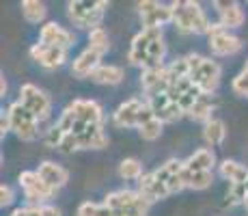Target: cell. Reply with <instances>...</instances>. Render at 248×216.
I'll list each match as a JSON object with an SVG mask.
<instances>
[{
    "mask_svg": "<svg viewBox=\"0 0 248 216\" xmlns=\"http://www.w3.org/2000/svg\"><path fill=\"white\" fill-rule=\"evenodd\" d=\"M231 86H233V91H235L237 95L248 98V74L242 71L240 76H235V78H233V83H231Z\"/></svg>",
    "mask_w": 248,
    "mask_h": 216,
    "instance_id": "obj_35",
    "label": "cell"
},
{
    "mask_svg": "<svg viewBox=\"0 0 248 216\" xmlns=\"http://www.w3.org/2000/svg\"><path fill=\"white\" fill-rule=\"evenodd\" d=\"M244 74H248V61H246V65H244Z\"/></svg>",
    "mask_w": 248,
    "mask_h": 216,
    "instance_id": "obj_41",
    "label": "cell"
},
{
    "mask_svg": "<svg viewBox=\"0 0 248 216\" xmlns=\"http://www.w3.org/2000/svg\"><path fill=\"white\" fill-rule=\"evenodd\" d=\"M190 78L201 89L203 95H212L214 91L218 89V84H220V65L212 59H203L201 67H199Z\"/></svg>",
    "mask_w": 248,
    "mask_h": 216,
    "instance_id": "obj_10",
    "label": "cell"
},
{
    "mask_svg": "<svg viewBox=\"0 0 248 216\" xmlns=\"http://www.w3.org/2000/svg\"><path fill=\"white\" fill-rule=\"evenodd\" d=\"M20 186L24 188L26 199L35 205H41V201L52 199L54 193H56L54 188H50V186L41 180V175L37 171H24L20 175Z\"/></svg>",
    "mask_w": 248,
    "mask_h": 216,
    "instance_id": "obj_7",
    "label": "cell"
},
{
    "mask_svg": "<svg viewBox=\"0 0 248 216\" xmlns=\"http://www.w3.org/2000/svg\"><path fill=\"white\" fill-rule=\"evenodd\" d=\"M108 7V2L99 0V2H87V0H74L67 4L69 20L80 28H89L95 31L99 28V24L104 20V9Z\"/></svg>",
    "mask_w": 248,
    "mask_h": 216,
    "instance_id": "obj_2",
    "label": "cell"
},
{
    "mask_svg": "<svg viewBox=\"0 0 248 216\" xmlns=\"http://www.w3.org/2000/svg\"><path fill=\"white\" fill-rule=\"evenodd\" d=\"M91 80L97 84H119L123 80V69L119 65H99Z\"/></svg>",
    "mask_w": 248,
    "mask_h": 216,
    "instance_id": "obj_24",
    "label": "cell"
},
{
    "mask_svg": "<svg viewBox=\"0 0 248 216\" xmlns=\"http://www.w3.org/2000/svg\"><path fill=\"white\" fill-rule=\"evenodd\" d=\"M0 93H7V83H4V78H2V83H0Z\"/></svg>",
    "mask_w": 248,
    "mask_h": 216,
    "instance_id": "obj_40",
    "label": "cell"
},
{
    "mask_svg": "<svg viewBox=\"0 0 248 216\" xmlns=\"http://www.w3.org/2000/svg\"><path fill=\"white\" fill-rule=\"evenodd\" d=\"M59 150L63 151V153H74V151H78V150H80L78 136H76V134H65L63 141H61V145H59Z\"/></svg>",
    "mask_w": 248,
    "mask_h": 216,
    "instance_id": "obj_34",
    "label": "cell"
},
{
    "mask_svg": "<svg viewBox=\"0 0 248 216\" xmlns=\"http://www.w3.org/2000/svg\"><path fill=\"white\" fill-rule=\"evenodd\" d=\"M162 37V28H142L140 33L132 39V48H130V54H127V61L132 65H138L142 69L149 67V46L155 39Z\"/></svg>",
    "mask_w": 248,
    "mask_h": 216,
    "instance_id": "obj_5",
    "label": "cell"
},
{
    "mask_svg": "<svg viewBox=\"0 0 248 216\" xmlns=\"http://www.w3.org/2000/svg\"><path fill=\"white\" fill-rule=\"evenodd\" d=\"M71 113L76 115V119L87 126H104V113L102 106L93 100H74L67 106Z\"/></svg>",
    "mask_w": 248,
    "mask_h": 216,
    "instance_id": "obj_13",
    "label": "cell"
},
{
    "mask_svg": "<svg viewBox=\"0 0 248 216\" xmlns=\"http://www.w3.org/2000/svg\"><path fill=\"white\" fill-rule=\"evenodd\" d=\"M214 7H216L218 16H220V24L227 28H240L242 24H244L246 16H244V9L240 7L237 2H229V0H216L214 2Z\"/></svg>",
    "mask_w": 248,
    "mask_h": 216,
    "instance_id": "obj_16",
    "label": "cell"
},
{
    "mask_svg": "<svg viewBox=\"0 0 248 216\" xmlns=\"http://www.w3.org/2000/svg\"><path fill=\"white\" fill-rule=\"evenodd\" d=\"M99 61H102V54H97V52H93V50L87 48V50L74 61V65H71V74H74L76 78H87V76L91 78L93 71L102 65Z\"/></svg>",
    "mask_w": 248,
    "mask_h": 216,
    "instance_id": "obj_19",
    "label": "cell"
},
{
    "mask_svg": "<svg viewBox=\"0 0 248 216\" xmlns=\"http://www.w3.org/2000/svg\"><path fill=\"white\" fill-rule=\"evenodd\" d=\"M63 136H65L63 130H61L59 126H52V128L46 132L44 143H46L47 147H59V145H61V141H63Z\"/></svg>",
    "mask_w": 248,
    "mask_h": 216,
    "instance_id": "obj_33",
    "label": "cell"
},
{
    "mask_svg": "<svg viewBox=\"0 0 248 216\" xmlns=\"http://www.w3.org/2000/svg\"><path fill=\"white\" fill-rule=\"evenodd\" d=\"M181 180H184L186 188L203 190V188H207V186H212L214 175H212V171H190V169L184 166V171H181Z\"/></svg>",
    "mask_w": 248,
    "mask_h": 216,
    "instance_id": "obj_23",
    "label": "cell"
},
{
    "mask_svg": "<svg viewBox=\"0 0 248 216\" xmlns=\"http://www.w3.org/2000/svg\"><path fill=\"white\" fill-rule=\"evenodd\" d=\"M142 199H145V197H140L138 193H134V190H114V193H110L106 197L104 203H106L112 212H121V210L134 208V205H138Z\"/></svg>",
    "mask_w": 248,
    "mask_h": 216,
    "instance_id": "obj_20",
    "label": "cell"
},
{
    "mask_svg": "<svg viewBox=\"0 0 248 216\" xmlns=\"http://www.w3.org/2000/svg\"><path fill=\"white\" fill-rule=\"evenodd\" d=\"M39 41L47 43V46L67 50L69 46H74V35H71L67 28L61 26V24L47 22V24H44V28H41V33H39Z\"/></svg>",
    "mask_w": 248,
    "mask_h": 216,
    "instance_id": "obj_14",
    "label": "cell"
},
{
    "mask_svg": "<svg viewBox=\"0 0 248 216\" xmlns=\"http://www.w3.org/2000/svg\"><path fill=\"white\" fill-rule=\"evenodd\" d=\"M11 201H13V190L9 188V186H0V205L2 208H7V205H11Z\"/></svg>",
    "mask_w": 248,
    "mask_h": 216,
    "instance_id": "obj_36",
    "label": "cell"
},
{
    "mask_svg": "<svg viewBox=\"0 0 248 216\" xmlns=\"http://www.w3.org/2000/svg\"><path fill=\"white\" fill-rule=\"evenodd\" d=\"M212 113H214L212 98H209V95H201V98L194 102V106L188 110V117H192L194 121H205L207 123L209 119H212Z\"/></svg>",
    "mask_w": 248,
    "mask_h": 216,
    "instance_id": "obj_27",
    "label": "cell"
},
{
    "mask_svg": "<svg viewBox=\"0 0 248 216\" xmlns=\"http://www.w3.org/2000/svg\"><path fill=\"white\" fill-rule=\"evenodd\" d=\"M209 50L216 56H233L242 50V41L227 31L220 22L209 26Z\"/></svg>",
    "mask_w": 248,
    "mask_h": 216,
    "instance_id": "obj_6",
    "label": "cell"
},
{
    "mask_svg": "<svg viewBox=\"0 0 248 216\" xmlns=\"http://www.w3.org/2000/svg\"><path fill=\"white\" fill-rule=\"evenodd\" d=\"M138 132H140V136L145 138V141H155V138H160V134H162V121L158 117L151 119L149 123L138 128Z\"/></svg>",
    "mask_w": 248,
    "mask_h": 216,
    "instance_id": "obj_32",
    "label": "cell"
},
{
    "mask_svg": "<svg viewBox=\"0 0 248 216\" xmlns=\"http://www.w3.org/2000/svg\"><path fill=\"white\" fill-rule=\"evenodd\" d=\"M37 173H39L41 180H44L46 184L50 186V188H54V190H59L61 186H65V184H67V180H69V173L65 171L61 165L50 162V160L41 162L39 169H37Z\"/></svg>",
    "mask_w": 248,
    "mask_h": 216,
    "instance_id": "obj_18",
    "label": "cell"
},
{
    "mask_svg": "<svg viewBox=\"0 0 248 216\" xmlns=\"http://www.w3.org/2000/svg\"><path fill=\"white\" fill-rule=\"evenodd\" d=\"M9 119H11V130L22 138V141H35L39 134V119L31 113L28 108H24L20 102L9 106Z\"/></svg>",
    "mask_w": 248,
    "mask_h": 216,
    "instance_id": "obj_3",
    "label": "cell"
},
{
    "mask_svg": "<svg viewBox=\"0 0 248 216\" xmlns=\"http://www.w3.org/2000/svg\"><path fill=\"white\" fill-rule=\"evenodd\" d=\"M145 102L138 98H132L127 102H123L121 106L114 110L112 121L117 128H138V113L142 110Z\"/></svg>",
    "mask_w": 248,
    "mask_h": 216,
    "instance_id": "obj_15",
    "label": "cell"
},
{
    "mask_svg": "<svg viewBox=\"0 0 248 216\" xmlns=\"http://www.w3.org/2000/svg\"><path fill=\"white\" fill-rule=\"evenodd\" d=\"M220 175L231 184H244V182H248V166L235 160H225L220 165Z\"/></svg>",
    "mask_w": 248,
    "mask_h": 216,
    "instance_id": "obj_25",
    "label": "cell"
},
{
    "mask_svg": "<svg viewBox=\"0 0 248 216\" xmlns=\"http://www.w3.org/2000/svg\"><path fill=\"white\" fill-rule=\"evenodd\" d=\"M22 16L26 17V22L39 24L46 17V4L39 0H24L22 2Z\"/></svg>",
    "mask_w": 248,
    "mask_h": 216,
    "instance_id": "obj_28",
    "label": "cell"
},
{
    "mask_svg": "<svg viewBox=\"0 0 248 216\" xmlns=\"http://www.w3.org/2000/svg\"><path fill=\"white\" fill-rule=\"evenodd\" d=\"M11 216H28V208H17V210H13Z\"/></svg>",
    "mask_w": 248,
    "mask_h": 216,
    "instance_id": "obj_39",
    "label": "cell"
},
{
    "mask_svg": "<svg viewBox=\"0 0 248 216\" xmlns=\"http://www.w3.org/2000/svg\"><path fill=\"white\" fill-rule=\"evenodd\" d=\"M108 48H110V39H108V33L102 26L95 28V31H89V50L104 54V52H108Z\"/></svg>",
    "mask_w": 248,
    "mask_h": 216,
    "instance_id": "obj_29",
    "label": "cell"
},
{
    "mask_svg": "<svg viewBox=\"0 0 248 216\" xmlns=\"http://www.w3.org/2000/svg\"><path fill=\"white\" fill-rule=\"evenodd\" d=\"M244 205H246V210H248V201H246V203H244Z\"/></svg>",
    "mask_w": 248,
    "mask_h": 216,
    "instance_id": "obj_42",
    "label": "cell"
},
{
    "mask_svg": "<svg viewBox=\"0 0 248 216\" xmlns=\"http://www.w3.org/2000/svg\"><path fill=\"white\" fill-rule=\"evenodd\" d=\"M147 104L154 108L155 117L160 119L162 123L164 121H177L186 115V110L179 106L177 102L169 98V93H160V95H154V98H147Z\"/></svg>",
    "mask_w": 248,
    "mask_h": 216,
    "instance_id": "obj_11",
    "label": "cell"
},
{
    "mask_svg": "<svg viewBox=\"0 0 248 216\" xmlns=\"http://www.w3.org/2000/svg\"><path fill=\"white\" fill-rule=\"evenodd\" d=\"M78 216H114V212L106 203H93V201H84L78 205Z\"/></svg>",
    "mask_w": 248,
    "mask_h": 216,
    "instance_id": "obj_31",
    "label": "cell"
},
{
    "mask_svg": "<svg viewBox=\"0 0 248 216\" xmlns=\"http://www.w3.org/2000/svg\"><path fill=\"white\" fill-rule=\"evenodd\" d=\"M20 104L24 108H28L37 119L46 121L50 117V110H52V102H50V95L46 91H41L39 86L35 84H22L20 89Z\"/></svg>",
    "mask_w": 248,
    "mask_h": 216,
    "instance_id": "obj_4",
    "label": "cell"
},
{
    "mask_svg": "<svg viewBox=\"0 0 248 216\" xmlns=\"http://www.w3.org/2000/svg\"><path fill=\"white\" fill-rule=\"evenodd\" d=\"M31 56L37 61L39 65H44L46 69H56L65 63L67 59V50L63 48H54V46H47V43H35L31 48Z\"/></svg>",
    "mask_w": 248,
    "mask_h": 216,
    "instance_id": "obj_12",
    "label": "cell"
},
{
    "mask_svg": "<svg viewBox=\"0 0 248 216\" xmlns=\"http://www.w3.org/2000/svg\"><path fill=\"white\" fill-rule=\"evenodd\" d=\"M140 197H145L149 203H154V201L158 199H164V197H169V188H166V184H162V182L155 180L154 173H145V175L138 180V190H136Z\"/></svg>",
    "mask_w": 248,
    "mask_h": 216,
    "instance_id": "obj_17",
    "label": "cell"
},
{
    "mask_svg": "<svg viewBox=\"0 0 248 216\" xmlns=\"http://www.w3.org/2000/svg\"><path fill=\"white\" fill-rule=\"evenodd\" d=\"M214 165H216V156H214V151L207 150V147L197 150L188 160L184 162V166L190 169V171H212Z\"/></svg>",
    "mask_w": 248,
    "mask_h": 216,
    "instance_id": "obj_22",
    "label": "cell"
},
{
    "mask_svg": "<svg viewBox=\"0 0 248 216\" xmlns=\"http://www.w3.org/2000/svg\"><path fill=\"white\" fill-rule=\"evenodd\" d=\"M169 67L158 65V67H149V69H142L140 74V86L145 91L147 98H154V95L166 93L169 91Z\"/></svg>",
    "mask_w": 248,
    "mask_h": 216,
    "instance_id": "obj_9",
    "label": "cell"
},
{
    "mask_svg": "<svg viewBox=\"0 0 248 216\" xmlns=\"http://www.w3.org/2000/svg\"><path fill=\"white\" fill-rule=\"evenodd\" d=\"M203 136L209 145H220L227 136V128H225V121L220 119H209L203 128Z\"/></svg>",
    "mask_w": 248,
    "mask_h": 216,
    "instance_id": "obj_26",
    "label": "cell"
},
{
    "mask_svg": "<svg viewBox=\"0 0 248 216\" xmlns=\"http://www.w3.org/2000/svg\"><path fill=\"white\" fill-rule=\"evenodd\" d=\"M119 175L123 180H140L145 173H142V165L136 158H125V160L119 165Z\"/></svg>",
    "mask_w": 248,
    "mask_h": 216,
    "instance_id": "obj_30",
    "label": "cell"
},
{
    "mask_svg": "<svg viewBox=\"0 0 248 216\" xmlns=\"http://www.w3.org/2000/svg\"><path fill=\"white\" fill-rule=\"evenodd\" d=\"M138 11H140L142 28H162L166 22H173V11H170V7L155 2V0L138 2Z\"/></svg>",
    "mask_w": 248,
    "mask_h": 216,
    "instance_id": "obj_8",
    "label": "cell"
},
{
    "mask_svg": "<svg viewBox=\"0 0 248 216\" xmlns=\"http://www.w3.org/2000/svg\"><path fill=\"white\" fill-rule=\"evenodd\" d=\"M170 11H173V22L181 33H194V35H203L209 33L212 22L207 20L205 11L201 9L199 2L192 0H186V2H173L170 4Z\"/></svg>",
    "mask_w": 248,
    "mask_h": 216,
    "instance_id": "obj_1",
    "label": "cell"
},
{
    "mask_svg": "<svg viewBox=\"0 0 248 216\" xmlns=\"http://www.w3.org/2000/svg\"><path fill=\"white\" fill-rule=\"evenodd\" d=\"M44 216H61V212L54 205H44Z\"/></svg>",
    "mask_w": 248,
    "mask_h": 216,
    "instance_id": "obj_38",
    "label": "cell"
},
{
    "mask_svg": "<svg viewBox=\"0 0 248 216\" xmlns=\"http://www.w3.org/2000/svg\"><path fill=\"white\" fill-rule=\"evenodd\" d=\"M11 130V119H9V113L2 115V119H0V132H2V136Z\"/></svg>",
    "mask_w": 248,
    "mask_h": 216,
    "instance_id": "obj_37",
    "label": "cell"
},
{
    "mask_svg": "<svg viewBox=\"0 0 248 216\" xmlns=\"http://www.w3.org/2000/svg\"><path fill=\"white\" fill-rule=\"evenodd\" d=\"M80 141V150H104L108 145V136L104 126H89L82 134H76Z\"/></svg>",
    "mask_w": 248,
    "mask_h": 216,
    "instance_id": "obj_21",
    "label": "cell"
}]
</instances>
